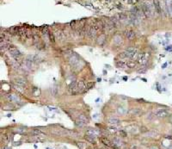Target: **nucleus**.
<instances>
[{
    "label": "nucleus",
    "mask_w": 172,
    "mask_h": 149,
    "mask_svg": "<svg viewBox=\"0 0 172 149\" xmlns=\"http://www.w3.org/2000/svg\"><path fill=\"white\" fill-rule=\"evenodd\" d=\"M113 42L115 46H121L123 44V40H122L121 36L120 35H115L113 38Z\"/></svg>",
    "instance_id": "nucleus-7"
},
{
    "label": "nucleus",
    "mask_w": 172,
    "mask_h": 149,
    "mask_svg": "<svg viewBox=\"0 0 172 149\" xmlns=\"http://www.w3.org/2000/svg\"><path fill=\"white\" fill-rule=\"evenodd\" d=\"M41 33H42V35H43V36L45 37V38H47V39L49 38V34H50V32L48 31V29L47 27L43 28V29L41 30Z\"/></svg>",
    "instance_id": "nucleus-17"
},
{
    "label": "nucleus",
    "mask_w": 172,
    "mask_h": 149,
    "mask_svg": "<svg viewBox=\"0 0 172 149\" xmlns=\"http://www.w3.org/2000/svg\"><path fill=\"white\" fill-rule=\"evenodd\" d=\"M154 115L157 117H165L168 115V112L164 110H159L154 112Z\"/></svg>",
    "instance_id": "nucleus-8"
},
{
    "label": "nucleus",
    "mask_w": 172,
    "mask_h": 149,
    "mask_svg": "<svg viewBox=\"0 0 172 149\" xmlns=\"http://www.w3.org/2000/svg\"><path fill=\"white\" fill-rule=\"evenodd\" d=\"M78 119L80 120V121H82V122H85V123H87L88 122V119L84 116V115H80L79 116H78Z\"/></svg>",
    "instance_id": "nucleus-24"
},
{
    "label": "nucleus",
    "mask_w": 172,
    "mask_h": 149,
    "mask_svg": "<svg viewBox=\"0 0 172 149\" xmlns=\"http://www.w3.org/2000/svg\"><path fill=\"white\" fill-rule=\"evenodd\" d=\"M26 37L27 38H31V31L29 29H26Z\"/></svg>",
    "instance_id": "nucleus-28"
},
{
    "label": "nucleus",
    "mask_w": 172,
    "mask_h": 149,
    "mask_svg": "<svg viewBox=\"0 0 172 149\" xmlns=\"http://www.w3.org/2000/svg\"><path fill=\"white\" fill-rule=\"evenodd\" d=\"M166 7L168 13L172 16V0H166Z\"/></svg>",
    "instance_id": "nucleus-13"
},
{
    "label": "nucleus",
    "mask_w": 172,
    "mask_h": 149,
    "mask_svg": "<svg viewBox=\"0 0 172 149\" xmlns=\"http://www.w3.org/2000/svg\"><path fill=\"white\" fill-rule=\"evenodd\" d=\"M32 39H33V42H34V44H37L40 41V36L37 34H35L34 35H33Z\"/></svg>",
    "instance_id": "nucleus-21"
},
{
    "label": "nucleus",
    "mask_w": 172,
    "mask_h": 149,
    "mask_svg": "<svg viewBox=\"0 0 172 149\" xmlns=\"http://www.w3.org/2000/svg\"><path fill=\"white\" fill-rule=\"evenodd\" d=\"M7 98H8L9 101L15 102V103H17V102L20 101V99L18 98L16 95H13V94H10V95H8V96H7Z\"/></svg>",
    "instance_id": "nucleus-14"
},
{
    "label": "nucleus",
    "mask_w": 172,
    "mask_h": 149,
    "mask_svg": "<svg viewBox=\"0 0 172 149\" xmlns=\"http://www.w3.org/2000/svg\"><path fill=\"white\" fill-rule=\"evenodd\" d=\"M86 134H87V135L92 136V137H94V138H96V137L99 134V132L97 131V130H96L94 129H89L87 130Z\"/></svg>",
    "instance_id": "nucleus-12"
},
{
    "label": "nucleus",
    "mask_w": 172,
    "mask_h": 149,
    "mask_svg": "<svg viewBox=\"0 0 172 149\" xmlns=\"http://www.w3.org/2000/svg\"><path fill=\"white\" fill-rule=\"evenodd\" d=\"M9 45H10V44H7L6 42L1 41V51L5 50L6 48H9Z\"/></svg>",
    "instance_id": "nucleus-23"
},
{
    "label": "nucleus",
    "mask_w": 172,
    "mask_h": 149,
    "mask_svg": "<svg viewBox=\"0 0 172 149\" xmlns=\"http://www.w3.org/2000/svg\"><path fill=\"white\" fill-rule=\"evenodd\" d=\"M33 133H34V134H42V133H41V132L40 131V130H37V129L34 130V131H33Z\"/></svg>",
    "instance_id": "nucleus-32"
},
{
    "label": "nucleus",
    "mask_w": 172,
    "mask_h": 149,
    "mask_svg": "<svg viewBox=\"0 0 172 149\" xmlns=\"http://www.w3.org/2000/svg\"><path fill=\"white\" fill-rule=\"evenodd\" d=\"M2 149H10V148H9V147H4V148H2Z\"/></svg>",
    "instance_id": "nucleus-37"
},
{
    "label": "nucleus",
    "mask_w": 172,
    "mask_h": 149,
    "mask_svg": "<svg viewBox=\"0 0 172 149\" xmlns=\"http://www.w3.org/2000/svg\"><path fill=\"white\" fill-rule=\"evenodd\" d=\"M170 149H172V146H171V147H170Z\"/></svg>",
    "instance_id": "nucleus-38"
},
{
    "label": "nucleus",
    "mask_w": 172,
    "mask_h": 149,
    "mask_svg": "<svg viewBox=\"0 0 172 149\" xmlns=\"http://www.w3.org/2000/svg\"><path fill=\"white\" fill-rule=\"evenodd\" d=\"M54 37H55L56 40H58L59 41H63L65 39V35L64 34V32L60 31V30H57L53 33Z\"/></svg>",
    "instance_id": "nucleus-5"
},
{
    "label": "nucleus",
    "mask_w": 172,
    "mask_h": 149,
    "mask_svg": "<svg viewBox=\"0 0 172 149\" xmlns=\"http://www.w3.org/2000/svg\"><path fill=\"white\" fill-rule=\"evenodd\" d=\"M118 112L121 113V114H124V113H126V110H123V108H119Z\"/></svg>",
    "instance_id": "nucleus-31"
},
{
    "label": "nucleus",
    "mask_w": 172,
    "mask_h": 149,
    "mask_svg": "<svg viewBox=\"0 0 172 149\" xmlns=\"http://www.w3.org/2000/svg\"><path fill=\"white\" fill-rule=\"evenodd\" d=\"M15 83L18 86H21V87L26 86V84H27V83H26V80L23 79V78H17V79L15 80Z\"/></svg>",
    "instance_id": "nucleus-10"
},
{
    "label": "nucleus",
    "mask_w": 172,
    "mask_h": 149,
    "mask_svg": "<svg viewBox=\"0 0 172 149\" xmlns=\"http://www.w3.org/2000/svg\"><path fill=\"white\" fill-rule=\"evenodd\" d=\"M151 149H158V147H157V146H152Z\"/></svg>",
    "instance_id": "nucleus-35"
},
{
    "label": "nucleus",
    "mask_w": 172,
    "mask_h": 149,
    "mask_svg": "<svg viewBox=\"0 0 172 149\" xmlns=\"http://www.w3.org/2000/svg\"><path fill=\"white\" fill-rule=\"evenodd\" d=\"M15 131L16 132V133H23V132H24V129H15Z\"/></svg>",
    "instance_id": "nucleus-30"
},
{
    "label": "nucleus",
    "mask_w": 172,
    "mask_h": 149,
    "mask_svg": "<svg viewBox=\"0 0 172 149\" xmlns=\"http://www.w3.org/2000/svg\"><path fill=\"white\" fill-rule=\"evenodd\" d=\"M166 65H167V64H166V63H165V64H164V66H163V68H165V67H166Z\"/></svg>",
    "instance_id": "nucleus-36"
},
{
    "label": "nucleus",
    "mask_w": 172,
    "mask_h": 149,
    "mask_svg": "<svg viewBox=\"0 0 172 149\" xmlns=\"http://www.w3.org/2000/svg\"><path fill=\"white\" fill-rule=\"evenodd\" d=\"M8 49H9V51H10V55L12 56V57L15 59V60H19V59L21 58V53H20V51L18 50L17 48H16L14 45H12V44H10L9 45V48H8Z\"/></svg>",
    "instance_id": "nucleus-1"
},
{
    "label": "nucleus",
    "mask_w": 172,
    "mask_h": 149,
    "mask_svg": "<svg viewBox=\"0 0 172 149\" xmlns=\"http://www.w3.org/2000/svg\"><path fill=\"white\" fill-rule=\"evenodd\" d=\"M145 71H146V69L145 68H142V69H140L138 71V72L139 73H145Z\"/></svg>",
    "instance_id": "nucleus-33"
},
{
    "label": "nucleus",
    "mask_w": 172,
    "mask_h": 149,
    "mask_svg": "<svg viewBox=\"0 0 172 149\" xmlns=\"http://www.w3.org/2000/svg\"><path fill=\"white\" fill-rule=\"evenodd\" d=\"M102 141H103V143L106 144V145H108V146H110V145H111V143L109 142V141H108V140H106L105 138H102Z\"/></svg>",
    "instance_id": "nucleus-29"
},
{
    "label": "nucleus",
    "mask_w": 172,
    "mask_h": 149,
    "mask_svg": "<svg viewBox=\"0 0 172 149\" xmlns=\"http://www.w3.org/2000/svg\"><path fill=\"white\" fill-rule=\"evenodd\" d=\"M149 57H150V54L147 53V52L141 53L140 54H139V57H138L139 63H140L141 66L146 65V63L148 62V60H149Z\"/></svg>",
    "instance_id": "nucleus-3"
},
{
    "label": "nucleus",
    "mask_w": 172,
    "mask_h": 149,
    "mask_svg": "<svg viewBox=\"0 0 172 149\" xmlns=\"http://www.w3.org/2000/svg\"><path fill=\"white\" fill-rule=\"evenodd\" d=\"M116 66L119 68H124L127 67V62H125V61H123L122 60H120L119 61L116 62Z\"/></svg>",
    "instance_id": "nucleus-19"
},
{
    "label": "nucleus",
    "mask_w": 172,
    "mask_h": 149,
    "mask_svg": "<svg viewBox=\"0 0 172 149\" xmlns=\"http://www.w3.org/2000/svg\"><path fill=\"white\" fill-rule=\"evenodd\" d=\"M108 123L113 124V125H117L118 123H120V120L118 119V118H116V117H110V118H108Z\"/></svg>",
    "instance_id": "nucleus-15"
},
{
    "label": "nucleus",
    "mask_w": 172,
    "mask_h": 149,
    "mask_svg": "<svg viewBox=\"0 0 172 149\" xmlns=\"http://www.w3.org/2000/svg\"><path fill=\"white\" fill-rule=\"evenodd\" d=\"M157 133L156 131H151V132H148V133L146 134V135L147 136H149V137H153V136H155L156 135Z\"/></svg>",
    "instance_id": "nucleus-26"
},
{
    "label": "nucleus",
    "mask_w": 172,
    "mask_h": 149,
    "mask_svg": "<svg viewBox=\"0 0 172 149\" xmlns=\"http://www.w3.org/2000/svg\"><path fill=\"white\" fill-rule=\"evenodd\" d=\"M135 66H136V62L134 61V60H129L128 61H127V67L133 68Z\"/></svg>",
    "instance_id": "nucleus-18"
},
{
    "label": "nucleus",
    "mask_w": 172,
    "mask_h": 149,
    "mask_svg": "<svg viewBox=\"0 0 172 149\" xmlns=\"http://www.w3.org/2000/svg\"><path fill=\"white\" fill-rule=\"evenodd\" d=\"M85 89V84H84V82L80 81L78 83H77V84L75 86V87L72 89V92L73 93H77V92H82Z\"/></svg>",
    "instance_id": "nucleus-4"
},
{
    "label": "nucleus",
    "mask_w": 172,
    "mask_h": 149,
    "mask_svg": "<svg viewBox=\"0 0 172 149\" xmlns=\"http://www.w3.org/2000/svg\"><path fill=\"white\" fill-rule=\"evenodd\" d=\"M142 11H143V13H144V15H145V16H146V17H151V16H152V14H153L152 6L151 5L150 3L144 4L143 6H142Z\"/></svg>",
    "instance_id": "nucleus-2"
},
{
    "label": "nucleus",
    "mask_w": 172,
    "mask_h": 149,
    "mask_svg": "<svg viewBox=\"0 0 172 149\" xmlns=\"http://www.w3.org/2000/svg\"><path fill=\"white\" fill-rule=\"evenodd\" d=\"M77 146H78L81 149H85L86 148V145L83 142H78L77 143Z\"/></svg>",
    "instance_id": "nucleus-27"
},
{
    "label": "nucleus",
    "mask_w": 172,
    "mask_h": 149,
    "mask_svg": "<svg viewBox=\"0 0 172 149\" xmlns=\"http://www.w3.org/2000/svg\"><path fill=\"white\" fill-rule=\"evenodd\" d=\"M76 124L77 125V126H79V127H84V126H85V125H86L85 122H82V121H80L79 119L76 122Z\"/></svg>",
    "instance_id": "nucleus-25"
},
{
    "label": "nucleus",
    "mask_w": 172,
    "mask_h": 149,
    "mask_svg": "<svg viewBox=\"0 0 172 149\" xmlns=\"http://www.w3.org/2000/svg\"><path fill=\"white\" fill-rule=\"evenodd\" d=\"M124 35H125V36L129 40V41H132V40H133L134 38H135V33H134L133 30H131V29L125 30Z\"/></svg>",
    "instance_id": "nucleus-6"
},
{
    "label": "nucleus",
    "mask_w": 172,
    "mask_h": 149,
    "mask_svg": "<svg viewBox=\"0 0 172 149\" xmlns=\"http://www.w3.org/2000/svg\"><path fill=\"white\" fill-rule=\"evenodd\" d=\"M133 114H136V113H140V110H133L131 111Z\"/></svg>",
    "instance_id": "nucleus-34"
},
{
    "label": "nucleus",
    "mask_w": 172,
    "mask_h": 149,
    "mask_svg": "<svg viewBox=\"0 0 172 149\" xmlns=\"http://www.w3.org/2000/svg\"><path fill=\"white\" fill-rule=\"evenodd\" d=\"M153 6H154L155 10L158 14H161V5H160L159 0H153Z\"/></svg>",
    "instance_id": "nucleus-11"
},
{
    "label": "nucleus",
    "mask_w": 172,
    "mask_h": 149,
    "mask_svg": "<svg viewBox=\"0 0 172 149\" xmlns=\"http://www.w3.org/2000/svg\"><path fill=\"white\" fill-rule=\"evenodd\" d=\"M106 41V35L104 34L100 35L96 39V43H97L99 46H102L104 44V42Z\"/></svg>",
    "instance_id": "nucleus-9"
},
{
    "label": "nucleus",
    "mask_w": 172,
    "mask_h": 149,
    "mask_svg": "<svg viewBox=\"0 0 172 149\" xmlns=\"http://www.w3.org/2000/svg\"><path fill=\"white\" fill-rule=\"evenodd\" d=\"M113 143H114V146H121L122 145V141H121V139L119 138H114L113 140Z\"/></svg>",
    "instance_id": "nucleus-20"
},
{
    "label": "nucleus",
    "mask_w": 172,
    "mask_h": 149,
    "mask_svg": "<svg viewBox=\"0 0 172 149\" xmlns=\"http://www.w3.org/2000/svg\"><path fill=\"white\" fill-rule=\"evenodd\" d=\"M110 20L112 21V23H114V27L115 28H117V27H119V25L121 24V22H120V19L117 16H114V17H111L110 18Z\"/></svg>",
    "instance_id": "nucleus-16"
},
{
    "label": "nucleus",
    "mask_w": 172,
    "mask_h": 149,
    "mask_svg": "<svg viewBox=\"0 0 172 149\" xmlns=\"http://www.w3.org/2000/svg\"><path fill=\"white\" fill-rule=\"evenodd\" d=\"M118 57L121 59V60H124V59H128V54H127V52L126 51H124V52H122V53H121L118 55Z\"/></svg>",
    "instance_id": "nucleus-22"
}]
</instances>
